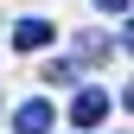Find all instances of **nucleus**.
Listing matches in <instances>:
<instances>
[{
	"label": "nucleus",
	"instance_id": "nucleus-2",
	"mask_svg": "<svg viewBox=\"0 0 134 134\" xmlns=\"http://www.w3.org/2000/svg\"><path fill=\"white\" fill-rule=\"evenodd\" d=\"M109 115V90H77V102H70V121L77 128H96Z\"/></svg>",
	"mask_w": 134,
	"mask_h": 134
},
{
	"label": "nucleus",
	"instance_id": "nucleus-5",
	"mask_svg": "<svg viewBox=\"0 0 134 134\" xmlns=\"http://www.w3.org/2000/svg\"><path fill=\"white\" fill-rule=\"evenodd\" d=\"M96 7H102V13H128V0H96Z\"/></svg>",
	"mask_w": 134,
	"mask_h": 134
},
{
	"label": "nucleus",
	"instance_id": "nucleus-3",
	"mask_svg": "<svg viewBox=\"0 0 134 134\" xmlns=\"http://www.w3.org/2000/svg\"><path fill=\"white\" fill-rule=\"evenodd\" d=\"M51 38H58V32L45 26V19H19V26H13V45H19V51H45Z\"/></svg>",
	"mask_w": 134,
	"mask_h": 134
},
{
	"label": "nucleus",
	"instance_id": "nucleus-4",
	"mask_svg": "<svg viewBox=\"0 0 134 134\" xmlns=\"http://www.w3.org/2000/svg\"><path fill=\"white\" fill-rule=\"evenodd\" d=\"M45 83H77V64H70V58H58V64H45Z\"/></svg>",
	"mask_w": 134,
	"mask_h": 134
},
{
	"label": "nucleus",
	"instance_id": "nucleus-1",
	"mask_svg": "<svg viewBox=\"0 0 134 134\" xmlns=\"http://www.w3.org/2000/svg\"><path fill=\"white\" fill-rule=\"evenodd\" d=\"M51 121H58V115H51V102H45V96H32V102L13 109V128H19V134H51Z\"/></svg>",
	"mask_w": 134,
	"mask_h": 134
}]
</instances>
